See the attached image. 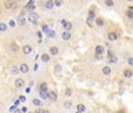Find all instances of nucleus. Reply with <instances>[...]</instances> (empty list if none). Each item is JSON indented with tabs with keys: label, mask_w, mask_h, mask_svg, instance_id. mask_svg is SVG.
Masks as SVG:
<instances>
[{
	"label": "nucleus",
	"mask_w": 133,
	"mask_h": 113,
	"mask_svg": "<svg viewBox=\"0 0 133 113\" xmlns=\"http://www.w3.org/2000/svg\"><path fill=\"white\" fill-rule=\"evenodd\" d=\"M105 5L107 7H109V8H112V7H114V2H113V0H105Z\"/></svg>",
	"instance_id": "a878e982"
},
{
	"label": "nucleus",
	"mask_w": 133,
	"mask_h": 113,
	"mask_svg": "<svg viewBox=\"0 0 133 113\" xmlns=\"http://www.w3.org/2000/svg\"><path fill=\"white\" fill-rule=\"evenodd\" d=\"M35 0H29V2L27 3V5L24 7V10H27V11H31V12H35Z\"/></svg>",
	"instance_id": "1a4fd4ad"
},
{
	"label": "nucleus",
	"mask_w": 133,
	"mask_h": 113,
	"mask_svg": "<svg viewBox=\"0 0 133 113\" xmlns=\"http://www.w3.org/2000/svg\"><path fill=\"white\" fill-rule=\"evenodd\" d=\"M45 113H51V110L49 109H45Z\"/></svg>",
	"instance_id": "79ce46f5"
},
{
	"label": "nucleus",
	"mask_w": 133,
	"mask_h": 113,
	"mask_svg": "<svg viewBox=\"0 0 133 113\" xmlns=\"http://www.w3.org/2000/svg\"><path fill=\"white\" fill-rule=\"evenodd\" d=\"M8 25H10V27H15V21H12V20H11V21L8 23Z\"/></svg>",
	"instance_id": "58836bf2"
},
{
	"label": "nucleus",
	"mask_w": 133,
	"mask_h": 113,
	"mask_svg": "<svg viewBox=\"0 0 133 113\" xmlns=\"http://www.w3.org/2000/svg\"><path fill=\"white\" fill-rule=\"evenodd\" d=\"M55 71H56L57 73H61L63 72V67L60 64H56V65H55Z\"/></svg>",
	"instance_id": "cd10ccee"
},
{
	"label": "nucleus",
	"mask_w": 133,
	"mask_h": 113,
	"mask_svg": "<svg viewBox=\"0 0 133 113\" xmlns=\"http://www.w3.org/2000/svg\"><path fill=\"white\" fill-rule=\"evenodd\" d=\"M39 19H40V16H39V13H36V12H31L28 15V21H31L32 24H37Z\"/></svg>",
	"instance_id": "f03ea898"
},
{
	"label": "nucleus",
	"mask_w": 133,
	"mask_h": 113,
	"mask_svg": "<svg viewBox=\"0 0 133 113\" xmlns=\"http://www.w3.org/2000/svg\"><path fill=\"white\" fill-rule=\"evenodd\" d=\"M41 61L43 63H49V60H51V55L49 53H41Z\"/></svg>",
	"instance_id": "a211bd4d"
},
{
	"label": "nucleus",
	"mask_w": 133,
	"mask_h": 113,
	"mask_svg": "<svg viewBox=\"0 0 133 113\" xmlns=\"http://www.w3.org/2000/svg\"><path fill=\"white\" fill-rule=\"evenodd\" d=\"M101 72H103L104 76H111L112 74V68L109 65H104L103 68H101Z\"/></svg>",
	"instance_id": "9b49d317"
},
{
	"label": "nucleus",
	"mask_w": 133,
	"mask_h": 113,
	"mask_svg": "<svg viewBox=\"0 0 133 113\" xmlns=\"http://www.w3.org/2000/svg\"><path fill=\"white\" fill-rule=\"evenodd\" d=\"M48 96H49V100H51V101H56V100H57V93L55 92V90H49Z\"/></svg>",
	"instance_id": "f3484780"
},
{
	"label": "nucleus",
	"mask_w": 133,
	"mask_h": 113,
	"mask_svg": "<svg viewBox=\"0 0 133 113\" xmlns=\"http://www.w3.org/2000/svg\"><path fill=\"white\" fill-rule=\"evenodd\" d=\"M125 16H127L129 20H133V11H129V10H127V11H125Z\"/></svg>",
	"instance_id": "b1692460"
},
{
	"label": "nucleus",
	"mask_w": 133,
	"mask_h": 113,
	"mask_svg": "<svg viewBox=\"0 0 133 113\" xmlns=\"http://www.w3.org/2000/svg\"><path fill=\"white\" fill-rule=\"evenodd\" d=\"M47 35H48V37H49V39H52V37L55 39V36H56V33H55V31H49L48 33H47Z\"/></svg>",
	"instance_id": "473e14b6"
},
{
	"label": "nucleus",
	"mask_w": 133,
	"mask_h": 113,
	"mask_svg": "<svg viewBox=\"0 0 133 113\" xmlns=\"http://www.w3.org/2000/svg\"><path fill=\"white\" fill-rule=\"evenodd\" d=\"M19 24H21V25H24V24H25V19L21 15H20V16H19Z\"/></svg>",
	"instance_id": "c756f323"
},
{
	"label": "nucleus",
	"mask_w": 133,
	"mask_h": 113,
	"mask_svg": "<svg viewBox=\"0 0 133 113\" xmlns=\"http://www.w3.org/2000/svg\"><path fill=\"white\" fill-rule=\"evenodd\" d=\"M27 110H28V109H27V108H25V107H23V108H21V112H23V113H25V112H27Z\"/></svg>",
	"instance_id": "ea45409f"
},
{
	"label": "nucleus",
	"mask_w": 133,
	"mask_h": 113,
	"mask_svg": "<svg viewBox=\"0 0 133 113\" xmlns=\"http://www.w3.org/2000/svg\"><path fill=\"white\" fill-rule=\"evenodd\" d=\"M127 63H128V65L133 67V57H128V59H127Z\"/></svg>",
	"instance_id": "f704fd0d"
},
{
	"label": "nucleus",
	"mask_w": 133,
	"mask_h": 113,
	"mask_svg": "<svg viewBox=\"0 0 133 113\" xmlns=\"http://www.w3.org/2000/svg\"><path fill=\"white\" fill-rule=\"evenodd\" d=\"M76 113H83V112H79V110H76Z\"/></svg>",
	"instance_id": "37998d69"
},
{
	"label": "nucleus",
	"mask_w": 133,
	"mask_h": 113,
	"mask_svg": "<svg viewBox=\"0 0 133 113\" xmlns=\"http://www.w3.org/2000/svg\"><path fill=\"white\" fill-rule=\"evenodd\" d=\"M39 92H48V85H47L45 81L40 82V85H39Z\"/></svg>",
	"instance_id": "2eb2a0df"
},
{
	"label": "nucleus",
	"mask_w": 133,
	"mask_h": 113,
	"mask_svg": "<svg viewBox=\"0 0 133 113\" xmlns=\"http://www.w3.org/2000/svg\"><path fill=\"white\" fill-rule=\"evenodd\" d=\"M63 93H64V96H67V97H71L73 92H72V89H71V88H65V89H64V92H63Z\"/></svg>",
	"instance_id": "4be33fe9"
},
{
	"label": "nucleus",
	"mask_w": 133,
	"mask_h": 113,
	"mask_svg": "<svg viewBox=\"0 0 133 113\" xmlns=\"http://www.w3.org/2000/svg\"><path fill=\"white\" fill-rule=\"evenodd\" d=\"M4 8L12 11V10L16 8V3H15L13 0H5V2H4Z\"/></svg>",
	"instance_id": "7ed1b4c3"
},
{
	"label": "nucleus",
	"mask_w": 133,
	"mask_h": 113,
	"mask_svg": "<svg viewBox=\"0 0 133 113\" xmlns=\"http://www.w3.org/2000/svg\"><path fill=\"white\" fill-rule=\"evenodd\" d=\"M44 7H45V10H52L55 7V2L53 0H47V2L44 3Z\"/></svg>",
	"instance_id": "dca6fc26"
},
{
	"label": "nucleus",
	"mask_w": 133,
	"mask_h": 113,
	"mask_svg": "<svg viewBox=\"0 0 133 113\" xmlns=\"http://www.w3.org/2000/svg\"><path fill=\"white\" fill-rule=\"evenodd\" d=\"M59 52H60V49L56 47V45H51V47L48 48V53H49L51 56H57Z\"/></svg>",
	"instance_id": "0eeeda50"
},
{
	"label": "nucleus",
	"mask_w": 133,
	"mask_h": 113,
	"mask_svg": "<svg viewBox=\"0 0 133 113\" xmlns=\"http://www.w3.org/2000/svg\"><path fill=\"white\" fill-rule=\"evenodd\" d=\"M114 113H128L127 110H125V109H117Z\"/></svg>",
	"instance_id": "c9c22d12"
},
{
	"label": "nucleus",
	"mask_w": 133,
	"mask_h": 113,
	"mask_svg": "<svg viewBox=\"0 0 133 113\" xmlns=\"http://www.w3.org/2000/svg\"><path fill=\"white\" fill-rule=\"evenodd\" d=\"M63 5V0H55V7H61Z\"/></svg>",
	"instance_id": "2f4dec72"
},
{
	"label": "nucleus",
	"mask_w": 133,
	"mask_h": 113,
	"mask_svg": "<svg viewBox=\"0 0 133 113\" xmlns=\"http://www.w3.org/2000/svg\"><path fill=\"white\" fill-rule=\"evenodd\" d=\"M19 100L24 102V101H25V97H24V96H20V97H19Z\"/></svg>",
	"instance_id": "4c0bfd02"
},
{
	"label": "nucleus",
	"mask_w": 133,
	"mask_h": 113,
	"mask_svg": "<svg viewBox=\"0 0 133 113\" xmlns=\"http://www.w3.org/2000/svg\"><path fill=\"white\" fill-rule=\"evenodd\" d=\"M107 39H108L109 41H117V40H119V33L114 32V31H111V32H108Z\"/></svg>",
	"instance_id": "20e7f679"
},
{
	"label": "nucleus",
	"mask_w": 133,
	"mask_h": 113,
	"mask_svg": "<svg viewBox=\"0 0 133 113\" xmlns=\"http://www.w3.org/2000/svg\"><path fill=\"white\" fill-rule=\"evenodd\" d=\"M104 52H105V47H104V45L99 44V45H96V47H95V55H104Z\"/></svg>",
	"instance_id": "9d476101"
},
{
	"label": "nucleus",
	"mask_w": 133,
	"mask_h": 113,
	"mask_svg": "<svg viewBox=\"0 0 133 113\" xmlns=\"http://www.w3.org/2000/svg\"><path fill=\"white\" fill-rule=\"evenodd\" d=\"M128 10H129V11H133V5H128Z\"/></svg>",
	"instance_id": "a19ab883"
},
{
	"label": "nucleus",
	"mask_w": 133,
	"mask_h": 113,
	"mask_svg": "<svg viewBox=\"0 0 133 113\" xmlns=\"http://www.w3.org/2000/svg\"><path fill=\"white\" fill-rule=\"evenodd\" d=\"M33 113H45V109H43V108H36Z\"/></svg>",
	"instance_id": "72a5a7b5"
},
{
	"label": "nucleus",
	"mask_w": 133,
	"mask_h": 113,
	"mask_svg": "<svg viewBox=\"0 0 133 113\" xmlns=\"http://www.w3.org/2000/svg\"><path fill=\"white\" fill-rule=\"evenodd\" d=\"M29 113H32V112H29Z\"/></svg>",
	"instance_id": "a18cd8bd"
},
{
	"label": "nucleus",
	"mask_w": 133,
	"mask_h": 113,
	"mask_svg": "<svg viewBox=\"0 0 133 113\" xmlns=\"http://www.w3.org/2000/svg\"><path fill=\"white\" fill-rule=\"evenodd\" d=\"M11 48H12V52H17V51H19L17 45L15 44V43H12V44H11Z\"/></svg>",
	"instance_id": "7c9ffc66"
},
{
	"label": "nucleus",
	"mask_w": 133,
	"mask_h": 113,
	"mask_svg": "<svg viewBox=\"0 0 133 113\" xmlns=\"http://www.w3.org/2000/svg\"><path fill=\"white\" fill-rule=\"evenodd\" d=\"M20 73V69H19V67H12V69H11V74H19Z\"/></svg>",
	"instance_id": "5701e85b"
},
{
	"label": "nucleus",
	"mask_w": 133,
	"mask_h": 113,
	"mask_svg": "<svg viewBox=\"0 0 133 113\" xmlns=\"http://www.w3.org/2000/svg\"><path fill=\"white\" fill-rule=\"evenodd\" d=\"M96 25L97 27H104L105 25V21H104V19L103 17H96Z\"/></svg>",
	"instance_id": "aec40b11"
},
{
	"label": "nucleus",
	"mask_w": 133,
	"mask_h": 113,
	"mask_svg": "<svg viewBox=\"0 0 133 113\" xmlns=\"http://www.w3.org/2000/svg\"><path fill=\"white\" fill-rule=\"evenodd\" d=\"M41 29H43V32H45V33H48V32L51 31V29H49V27L47 25V24H43V25H41Z\"/></svg>",
	"instance_id": "c85d7f7f"
},
{
	"label": "nucleus",
	"mask_w": 133,
	"mask_h": 113,
	"mask_svg": "<svg viewBox=\"0 0 133 113\" xmlns=\"http://www.w3.org/2000/svg\"><path fill=\"white\" fill-rule=\"evenodd\" d=\"M76 109L79 110V112H83V113H85V110H87V107H85L84 104H81V102H79L76 105Z\"/></svg>",
	"instance_id": "6ab92c4d"
},
{
	"label": "nucleus",
	"mask_w": 133,
	"mask_h": 113,
	"mask_svg": "<svg viewBox=\"0 0 133 113\" xmlns=\"http://www.w3.org/2000/svg\"><path fill=\"white\" fill-rule=\"evenodd\" d=\"M15 87H16L17 89H21L23 87H24V80H23L21 77H17L16 80H15Z\"/></svg>",
	"instance_id": "ddd939ff"
},
{
	"label": "nucleus",
	"mask_w": 133,
	"mask_h": 113,
	"mask_svg": "<svg viewBox=\"0 0 133 113\" xmlns=\"http://www.w3.org/2000/svg\"><path fill=\"white\" fill-rule=\"evenodd\" d=\"M19 69H20V73L27 74V73H29V65H28L27 63H21V64L19 65Z\"/></svg>",
	"instance_id": "39448f33"
},
{
	"label": "nucleus",
	"mask_w": 133,
	"mask_h": 113,
	"mask_svg": "<svg viewBox=\"0 0 133 113\" xmlns=\"http://www.w3.org/2000/svg\"><path fill=\"white\" fill-rule=\"evenodd\" d=\"M32 104L35 105V107H37V108H43V100L41 99H32Z\"/></svg>",
	"instance_id": "4468645a"
},
{
	"label": "nucleus",
	"mask_w": 133,
	"mask_h": 113,
	"mask_svg": "<svg viewBox=\"0 0 133 113\" xmlns=\"http://www.w3.org/2000/svg\"><path fill=\"white\" fill-rule=\"evenodd\" d=\"M61 25L64 27L65 31H71V29L73 28V24H72V23H71V21H67V20H64V19L61 20Z\"/></svg>",
	"instance_id": "6e6552de"
},
{
	"label": "nucleus",
	"mask_w": 133,
	"mask_h": 113,
	"mask_svg": "<svg viewBox=\"0 0 133 113\" xmlns=\"http://www.w3.org/2000/svg\"><path fill=\"white\" fill-rule=\"evenodd\" d=\"M63 107H64V108H67V109H69V108L72 107V101H71V100L64 101V104H63Z\"/></svg>",
	"instance_id": "bb28decb"
},
{
	"label": "nucleus",
	"mask_w": 133,
	"mask_h": 113,
	"mask_svg": "<svg viewBox=\"0 0 133 113\" xmlns=\"http://www.w3.org/2000/svg\"><path fill=\"white\" fill-rule=\"evenodd\" d=\"M32 45H29V44H25V45H23V47H21V52H23V53H24V55H31V53H32Z\"/></svg>",
	"instance_id": "423d86ee"
},
{
	"label": "nucleus",
	"mask_w": 133,
	"mask_h": 113,
	"mask_svg": "<svg viewBox=\"0 0 133 113\" xmlns=\"http://www.w3.org/2000/svg\"><path fill=\"white\" fill-rule=\"evenodd\" d=\"M127 2H133V0H127Z\"/></svg>",
	"instance_id": "c03bdc74"
},
{
	"label": "nucleus",
	"mask_w": 133,
	"mask_h": 113,
	"mask_svg": "<svg viewBox=\"0 0 133 113\" xmlns=\"http://www.w3.org/2000/svg\"><path fill=\"white\" fill-rule=\"evenodd\" d=\"M7 29H8V25L5 23H0V32H5Z\"/></svg>",
	"instance_id": "393cba45"
},
{
	"label": "nucleus",
	"mask_w": 133,
	"mask_h": 113,
	"mask_svg": "<svg viewBox=\"0 0 133 113\" xmlns=\"http://www.w3.org/2000/svg\"><path fill=\"white\" fill-rule=\"evenodd\" d=\"M48 92H49V90H48ZM48 92H39V95H40V99H41V100H47V99H49Z\"/></svg>",
	"instance_id": "412c9836"
},
{
	"label": "nucleus",
	"mask_w": 133,
	"mask_h": 113,
	"mask_svg": "<svg viewBox=\"0 0 133 113\" xmlns=\"http://www.w3.org/2000/svg\"><path fill=\"white\" fill-rule=\"evenodd\" d=\"M103 56L104 55H95V59L96 60H103Z\"/></svg>",
	"instance_id": "e433bc0d"
},
{
	"label": "nucleus",
	"mask_w": 133,
	"mask_h": 113,
	"mask_svg": "<svg viewBox=\"0 0 133 113\" xmlns=\"http://www.w3.org/2000/svg\"><path fill=\"white\" fill-rule=\"evenodd\" d=\"M122 77L128 79V80L133 77V69L130 67H127V68H124V69H122Z\"/></svg>",
	"instance_id": "f257e3e1"
},
{
	"label": "nucleus",
	"mask_w": 133,
	"mask_h": 113,
	"mask_svg": "<svg viewBox=\"0 0 133 113\" xmlns=\"http://www.w3.org/2000/svg\"><path fill=\"white\" fill-rule=\"evenodd\" d=\"M61 39L64 40V41L71 40V39H72V33L69 32V31H63V33H61Z\"/></svg>",
	"instance_id": "f8f14e48"
}]
</instances>
